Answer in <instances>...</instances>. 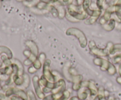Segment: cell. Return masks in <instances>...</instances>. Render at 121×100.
Wrapping results in <instances>:
<instances>
[{
    "mask_svg": "<svg viewBox=\"0 0 121 100\" xmlns=\"http://www.w3.org/2000/svg\"><path fill=\"white\" fill-rule=\"evenodd\" d=\"M67 12L79 21L85 20L88 17V14L83 10L82 7L71 4L69 5L67 8Z\"/></svg>",
    "mask_w": 121,
    "mask_h": 100,
    "instance_id": "obj_1",
    "label": "cell"
},
{
    "mask_svg": "<svg viewBox=\"0 0 121 100\" xmlns=\"http://www.w3.org/2000/svg\"><path fill=\"white\" fill-rule=\"evenodd\" d=\"M66 34L68 36H74L76 37L79 41L82 48H86L87 45V40L85 33L81 30L76 28H69L66 32Z\"/></svg>",
    "mask_w": 121,
    "mask_h": 100,
    "instance_id": "obj_2",
    "label": "cell"
},
{
    "mask_svg": "<svg viewBox=\"0 0 121 100\" xmlns=\"http://www.w3.org/2000/svg\"><path fill=\"white\" fill-rule=\"evenodd\" d=\"M12 95H14L21 98L22 100H28V97L27 93L25 92L23 90L18 88L13 87L8 89L5 93L6 97H9Z\"/></svg>",
    "mask_w": 121,
    "mask_h": 100,
    "instance_id": "obj_3",
    "label": "cell"
},
{
    "mask_svg": "<svg viewBox=\"0 0 121 100\" xmlns=\"http://www.w3.org/2000/svg\"><path fill=\"white\" fill-rule=\"evenodd\" d=\"M51 64V61L49 59H46L44 61L43 66V75L45 78L49 81L55 83L54 76L52 71L50 70V66Z\"/></svg>",
    "mask_w": 121,
    "mask_h": 100,
    "instance_id": "obj_4",
    "label": "cell"
},
{
    "mask_svg": "<svg viewBox=\"0 0 121 100\" xmlns=\"http://www.w3.org/2000/svg\"><path fill=\"white\" fill-rule=\"evenodd\" d=\"M89 49L91 50V53L95 56H96L98 57H106V53H105L104 49H100L96 46L95 42L94 41H90L88 44Z\"/></svg>",
    "mask_w": 121,
    "mask_h": 100,
    "instance_id": "obj_5",
    "label": "cell"
},
{
    "mask_svg": "<svg viewBox=\"0 0 121 100\" xmlns=\"http://www.w3.org/2000/svg\"><path fill=\"white\" fill-rule=\"evenodd\" d=\"M39 79L40 78H39L37 76H34L33 77V84L34 90H35V94L37 96V97L40 99L43 100L46 96H45L44 93L43 92L42 89L40 87L41 85H40V83H39Z\"/></svg>",
    "mask_w": 121,
    "mask_h": 100,
    "instance_id": "obj_6",
    "label": "cell"
},
{
    "mask_svg": "<svg viewBox=\"0 0 121 100\" xmlns=\"http://www.w3.org/2000/svg\"><path fill=\"white\" fill-rule=\"evenodd\" d=\"M83 81V76L80 74L72 76V83H73L72 89L74 91H78L81 89V83Z\"/></svg>",
    "mask_w": 121,
    "mask_h": 100,
    "instance_id": "obj_7",
    "label": "cell"
},
{
    "mask_svg": "<svg viewBox=\"0 0 121 100\" xmlns=\"http://www.w3.org/2000/svg\"><path fill=\"white\" fill-rule=\"evenodd\" d=\"M54 7H56L58 11V12H59V18L60 19H63L66 16V13H67V11L65 9V7L63 5V4L61 2H58L54 3V4H53Z\"/></svg>",
    "mask_w": 121,
    "mask_h": 100,
    "instance_id": "obj_8",
    "label": "cell"
},
{
    "mask_svg": "<svg viewBox=\"0 0 121 100\" xmlns=\"http://www.w3.org/2000/svg\"><path fill=\"white\" fill-rule=\"evenodd\" d=\"M26 44L29 48L32 53L34 54L37 57L39 56V49L35 42H33V41H27L26 42Z\"/></svg>",
    "mask_w": 121,
    "mask_h": 100,
    "instance_id": "obj_9",
    "label": "cell"
},
{
    "mask_svg": "<svg viewBox=\"0 0 121 100\" xmlns=\"http://www.w3.org/2000/svg\"><path fill=\"white\" fill-rule=\"evenodd\" d=\"M87 89L89 90L90 93V96L96 97L98 95V89L96 86L95 82L92 80L89 81V84L87 85Z\"/></svg>",
    "mask_w": 121,
    "mask_h": 100,
    "instance_id": "obj_10",
    "label": "cell"
},
{
    "mask_svg": "<svg viewBox=\"0 0 121 100\" xmlns=\"http://www.w3.org/2000/svg\"><path fill=\"white\" fill-rule=\"evenodd\" d=\"M90 95V93L87 88L82 87L78 91V97L80 100H85Z\"/></svg>",
    "mask_w": 121,
    "mask_h": 100,
    "instance_id": "obj_11",
    "label": "cell"
},
{
    "mask_svg": "<svg viewBox=\"0 0 121 100\" xmlns=\"http://www.w3.org/2000/svg\"><path fill=\"white\" fill-rule=\"evenodd\" d=\"M91 4V0H84L82 4V8L83 10L88 14V15H92L93 12V11L92 9H90V5Z\"/></svg>",
    "mask_w": 121,
    "mask_h": 100,
    "instance_id": "obj_12",
    "label": "cell"
},
{
    "mask_svg": "<svg viewBox=\"0 0 121 100\" xmlns=\"http://www.w3.org/2000/svg\"><path fill=\"white\" fill-rule=\"evenodd\" d=\"M115 20L114 19H111L108 22H107L105 24L102 25V27L106 31H111L115 27Z\"/></svg>",
    "mask_w": 121,
    "mask_h": 100,
    "instance_id": "obj_13",
    "label": "cell"
},
{
    "mask_svg": "<svg viewBox=\"0 0 121 100\" xmlns=\"http://www.w3.org/2000/svg\"><path fill=\"white\" fill-rule=\"evenodd\" d=\"M113 49H114V44H113V43H112V42H108V43H107V44H106L105 48L104 49L107 56L112 55Z\"/></svg>",
    "mask_w": 121,
    "mask_h": 100,
    "instance_id": "obj_14",
    "label": "cell"
},
{
    "mask_svg": "<svg viewBox=\"0 0 121 100\" xmlns=\"http://www.w3.org/2000/svg\"><path fill=\"white\" fill-rule=\"evenodd\" d=\"M13 81L17 85H22L24 83L23 76H20L18 74H14L13 77Z\"/></svg>",
    "mask_w": 121,
    "mask_h": 100,
    "instance_id": "obj_15",
    "label": "cell"
},
{
    "mask_svg": "<svg viewBox=\"0 0 121 100\" xmlns=\"http://www.w3.org/2000/svg\"><path fill=\"white\" fill-rule=\"evenodd\" d=\"M24 77V83L21 86L23 87L24 89H27L30 83V76L27 73H25L23 74Z\"/></svg>",
    "mask_w": 121,
    "mask_h": 100,
    "instance_id": "obj_16",
    "label": "cell"
},
{
    "mask_svg": "<svg viewBox=\"0 0 121 100\" xmlns=\"http://www.w3.org/2000/svg\"><path fill=\"white\" fill-rule=\"evenodd\" d=\"M110 64H111V62H110L109 61L103 59L102 64L101 66L100 67V70H101L102 71H108L109 67Z\"/></svg>",
    "mask_w": 121,
    "mask_h": 100,
    "instance_id": "obj_17",
    "label": "cell"
},
{
    "mask_svg": "<svg viewBox=\"0 0 121 100\" xmlns=\"http://www.w3.org/2000/svg\"><path fill=\"white\" fill-rule=\"evenodd\" d=\"M48 11L49 12H50L51 14H52V15L54 17H59V12H58L57 9L56 8V7L53 5L49 4V6H48Z\"/></svg>",
    "mask_w": 121,
    "mask_h": 100,
    "instance_id": "obj_18",
    "label": "cell"
},
{
    "mask_svg": "<svg viewBox=\"0 0 121 100\" xmlns=\"http://www.w3.org/2000/svg\"><path fill=\"white\" fill-rule=\"evenodd\" d=\"M40 0H31V1H25L23 3L26 7H33L34 6H36L37 4L40 2Z\"/></svg>",
    "mask_w": 121,
    "mask_h": 100,
    "instance_id": "obj_19",
    "label": "cell"
},
{
    "mask_svg": "<svg viewBox=\"0 0 121 100\" xmlns=\"http://www.w3.org/2000/svg\"><path fill=\"white\" fill-rule=\"evenodd\" d=\"M98 18H99V17H96V16H91L90 18L85 20V23L86 25H92L96 22Z\"/></svg>",
    "mask_w": 121,
    "mask_h": 100,
    "instance_id": "obj_20",
    "label": "cell"
},
{
    "mask_svg": "<svg viewBox=\"0 0 121 100\" xmlns=\"http://www.w3.org/2000/svg\"><path fill=\"white\" fill-rule=\"evenodd\" d=\"M16 60V63L15 64L17 65L18 67L19 71H18V76H22L24 74V67L22 66V63L18 60Z\"/></svg>",
    "mask_w": 121,
    "mask_h": 100,
    "instance_id": "obj_21",
    "label": "cell"
},
{
    "mask_svg": "<svg viewBox=\"0 0 121 100\" xmlns=\"http://www.w3.org/2000/svg\"><path fill=\"white\" fill-rule=\"evenodd\" d=\"M107 71L109 75H111V76H113V75H115L117 73V69H116L115 66L112 63H111V64H110L109 67Z\"/></svg>",
    "mask_w": 121,
    "mask_h": 100,
    "instance_id": "obj_22",
    "label": "cell"
},
{
    "mask_svg": "<svg viewBox=\"0 0 121 100\" xmlns=\"http://www.w3.org/2000/svg\"><path fill=\"white\" fill-rule=\"evenodd\" d=\"M97 96L99 97V98H100V100L103 99V98H105V89L103 87H100L98 89V95Z\"/></svg>",
    "mask_w": 121,
    "mask_h": 100,
    "instance_id": "obj_23",
    "label": "cell"
},
{
    "mask_svg": "<svg viewBox=\"0 0 121 100\" xmlns=\"http://www.w3.org/2000/svg\"><path fill=\"white\" fill-rule=\"evenodd\" d=\"M112 62L114 64H118V63H121V53H118L114 56L112 58Z\"/></svg>",
    "mask_w": 121,
    "mask_h": 100,
    "instance_id": "obj_24",
    "label": "cell"
},
{
    "mask_svg": "<svg viewBox=\"0 0 121 100\" xmlns=\"http://www.w3.org/2000/svg\"><path fill=\"white\" fill-rule=\"evenodd\" d=\"M48 81H49L47 80L45 78L44 76L43 75H42V76H41V77H40V79H39V83H40V85H41V86H43V87H46L47 86Z\"/></svg>",
    "mask_w": 121,
    "mask_h": 100,
    "instance_id": "obj_25",
    "label": "cell"
},
{
    "mask_svg": "<svg viewBox=\"0 0 121 100\" xmlns=\"http://www.w3.org/2000/svg\"><path fill=\"white\" fill-rule=\"evenodd\" d=\"M33 66L34 67H35L37 70H40L41 68V67H42V63H41V62L39 60V59L37 58L36 60L33 63Z\"/></svg>",
    "mask_w": 121,
    "mask_h": 100,
    "instance_id": "obj_26",
    "label": "cell"
},
{
    "mask_svg": "<svg viewBox=\"0 0 121 100\" xmlns=\"http://www.w3.org/2000/svg\"><path fill=\"white\" fill-rule=\"evenodd\" d=\"M70 96V92L67 90H65L63 94L62 97H61L60 100H67L69 98Z\"/></svg>",
    "mask_w": 121,
    "mask_h": 100,
    "instance_id": "obj_27",
    "label": "cell"
},
{
    "mask_svg": "<svg viewBox=\"0 0 121 100\" xmlns=\"http://www.w3.org/2000/svg\"><path fill=\"white\" fill-rule=\"evenodd\" d=\"M117 53H121V44H114V49H113L112 55H114Z\"/></svg>",
    "mask_w": 121,
    "mask_h": 100,
    "instance_id": "obj_28",
    "label": "cell"
},
{
    "mask_svg": "<svg viewBox=\"0 0 121 100\" xmlns=\"http://www.w3.org/2000/svg\"><path fill=\"white\" fill-rule=\"evenodd\" d=\"M27 94L29 100H37L35 94L34 93V92L33 91H31V90H28L27 92Z\"/></svg>",
    "mask_w": 121,
    "mask_h": 100,
    "instance_id": "obj_29",
    "label": "cell"
},
{
    "mask_svg": "<svg viewBox=\"0 0 121 100\" xmlns=\"http://www.w3.org/2000/svg\"><path fill=\"white\" fill-rule=\"evenodd\" d=\"M52 71V73H53V76H54V80H55V83L56 81H59V80L61 79V74H60V73H59L58 71H56V70H53Z\"/></svg>",
    "mask_w": 121,
    "mask_h": 100,
    "instance_id": "obj_30",
    "label": "cell"
},
{
    "mask_svg": "<svg viewBox=\"0 0 121 100\" xmlns=\"http://www.w3.org/2000/svg\"><path fill=\"white\" fill-rule=\"evenodd\" d=\"M65 17L67 18V19L68 20V21H69L70 22H75L76 23V22H79V21H79V20L75 19L74 18H73L72 16H71V15H70V14H69L67 12V13H66V16H65Z\"/></svg>",
    "mask_w": 121,
    "mask_h": 100,
    "instance_id": "obj_31",
    "label": "cell"
},
{
    "mask_svg": "<svg viewBox=\"0 0 121 100\" xmlns=\"http://www.w3.org/2000/svg\"><path fill=\"white\" fill-rule=\"evenodd\" d=\"M105 1H106V0H97L96 5L98 9H100V10L104 9V3H105Z\"/></svg>",
    "mask_w": 121,
    "mask_h": 100,
    "instance_id": "obj_32",
    "label": "cell"
},
{
    "mask_svg": "<svg viewBox=\"0 0 121 100\" xmlns=\"http://www.w3.org/2000/svg\"><path fill=\"white\" fill-rule=\"evenodd\" d=\"M111 5L121 7V0H112L109 2V6Z\"/></svg>",
    "mask_w": 121,
    "mask_h": 100,
    "instance_id": "obj_33",
    "label": "cell"
},
{
    "mask_svg": "<svg viewBox=\"0 0 121 100\" xmlns=\"http://www.w3.org/2000/svg\"><path fill=\"white\" fill-rule=\"evenodd\" d=\"M68 71H69V74L71 76H74L78 74V71L76 70V69H74V68L69 67V69L68 70Z\"/></svg>",
    "mask_w": 121,
    "mask_h": 100,
    "instance_id": "obj_34",
    "label": "cell"
},
{
    "mask_svg": "<svg viewBox=\"0 0 121 100\" xmlns=\"http://www.w3.org/2000/svg\"><path fill=\"white\" fill-rule=\"evenodd\" d=\"M38 59H39V60L41 62V63L44 62V61L46 60V54L44 53H41L39 55V56H38Z\"/></svg>",
    "mask_w": 121,
    "mask_h": 100,
    "instance_id": "obj_35",
    "label": "cell"
},
{
    "mask_svg": "<svg viewBox=\"0 0 121 100\" xmlns=\"http://www.w3.org/2000/svg\"><path fill=\"white\" fill-rule=\"evenodd\" d=\"M111 15H112V14H111V13L109 12H108L105 11V14H104V16H103V17L104 18V19H105V20H106V22H108L109 21L110 19H111Z\"/></svg>",
    "mask_w": 121,
    "mask_h": 100,
    "instance_id": "obj_36",
    "label": "cell"
},
{
    "mask_svg": "<svg viewBox=\"0 0 121 100\" xmlns=\"http://www.w3.org/2000/svg\"><path fill=\"white\" fill-rule=\"evenodd\" d=\"M28 71L30 74H34L37 71V70L33 66H30L28 69Z\"/></svg>",
    "mask_w": 121,
    "mask_h": 100,
    "instance_id": "obj_37",
    "label": "cell"
},
{
    "mask_svg": "<svg viewBox=\"0 0 121 100\" xmlns=\"http://www.w3.org/2000/svg\"><path fill=\"white\" fill-rule=\"evenodd\" d=\"M24 65L27 66H28L32 65V64H33V62H32L29 59L27 58V59H26L24 62Z\"/></svg>",
    "mask_w": 121,
    "mask_h": 100,
    "instance_id": "obj_38",
    "label": "cell"
},
{
    "mask_svg": "<svg viewBox=\"0 0 121 100\" xmlns=\"http://www.w3.org/2000/svg\"><path fill=\"white\" fill-rule=\"evenodd\" d=\"M31 53H32L31 52L30 50H26L23 52V54L25 56H26V57H27V58H28V57L30 56L31 54Z\"/></svg>",
    "mask_w": 121,
    "mask_h": 100,
    "instance_id": "obj_39",
    "label": "cell"
},
{
    "mask_svg": "<svg viewBox=\"0 0 121 100\" xmlns=\"http://www.w3.org/2000/svg\"><path fill=\"white\" fill-rule=\"evenodd\" d=\"M42 91L44 93H52V90L47 87H43Z\"/></svg>",
    "mask_w": 121,
    "mask_h": 100,
    "instance_id": "obj_40",
    "label": "cell"
},
{
    "mask_svg": "<svg viewBox=\"0 0 121 100\" xmlns=\"http://www.w3.org/2000/svg\"><path fill=\"white\" fill-rule=\"evenodd\" d=\"M11 100H22L21 98L17 97L16 96H13L11 97Z\"/></svg>",
    "mask_w": 121,
    "mask_h": 100,
    "instance_id": "obj_41",
    "label": "cell"
},
{
    "mask_svg": "<svg viewBox=\"0 0 121 100\" xmlns=\"http://www.w3.org/2000/svg\"><path fill=\"white\" fill-rule=\"evenodd\" d=\"M42 100H52V95L50 94L47 96H46Z\"/></svg>",
    "mask_w": 121,
    "mask_h": 100,
    "instance_id": "obj_42",
    "label": "cell"
},
{
    "mask_svg": "<svg viewBox=\"0 0 121 100\" xmlns=\"http://www.w3.org/2000/svg\"><path fill=\"white\" fill-rule=\"evenodd\" d=\"M109 93L108 91L107 90H105V98L107 99L108 98H109Z\"/></svg>",
    "mask_w": 121,
    "mask_h": 100,
    "instance_id": "obj_43",
    "label": "cell"
},
{
    "mask_svg": "<svg viewBox=\"0 0 121 100\" xmlns=\"http://www.w3.org/2000/svg\"><path fill=\"white\" fill-rule=\"evenodd\" d=\"M117 81L118 82V83H119L120 85H121V77L119 76V77H118L117 78Z\"/></svg>",
    "mask_w": 121,
    "mask_h": 100,
    "instance_id": "obj_44",
    "label": "cell"
},
{
    "mask_svg": "<svg viewBox=\"0 0 121 100\" xmlns=\"http://www.w3.org/2000/svg\"><path fill=\"white\" fill-rule=\"evenodd\" d=\"M69 100H79V98H78V96H77V97L74 96V97H72L70 99H69Z\"/></svg>",
    "mask_w": 121,
    "mask_h": 100,
    "instance_id": "obj_45",
    "label": "cell"
},
{
    "mask_svg": "<svg viewBox=\"0 0 121 100\" xmlns=\"http://www.w3.org/2000/svg\"><path fill=\"white\" fill-rule=\"evenodd\" d=\"M118 73H119V74L120 75V77H121V63L119 65V68H118Z\"/></svg>",
    "mask_w": 121,
    "mask_h": 100,
    "instance_id": "obj_46",
    "label": "cell"
},
{
    "mask_svg": "<svg viewBox=\"0 0 121 100\" xmlns=\"http://www.w3.org/2000/svg\"><path fill=\"white\" fill-rule=\"evenodd\" d=\"M100 100V98H99V97H98V96H96L95 97L94 100Z\"/></svg>",
    "mask_w": 121,
    "mask_h": 100,
    "instance_id": "obj_47",
    "label": "cell"
},
{
    "mask_svg": "<svg viewBox=\"0 0 121 100\" xmlns=\"http://www.w3.org/2000/svg\"><path fill=\"white\" fill-rule=\"evenodd\" d=\"M17 1H27V0H17Z\"/></svg>",
    "mask_w": 121,
    "mask_h": 100,
    "instance_id": "obj_48",
    "label": "cell"
},
{
    "mask_svg": "<svg viewBox=\"0 0 121 100\" xmlns=\"http://www.w3.org/2000/svg\"><path fill=\"white\" fill-rule=\"evenodd\" d=\"M108 100L107 99H106V98H103V99H102V100Z\"/></svg>",
    "mask_w": 121,
    "mask_h": 100,
    "instance_id": "obj_49",
    "label": "cell"
}]
</instances>
